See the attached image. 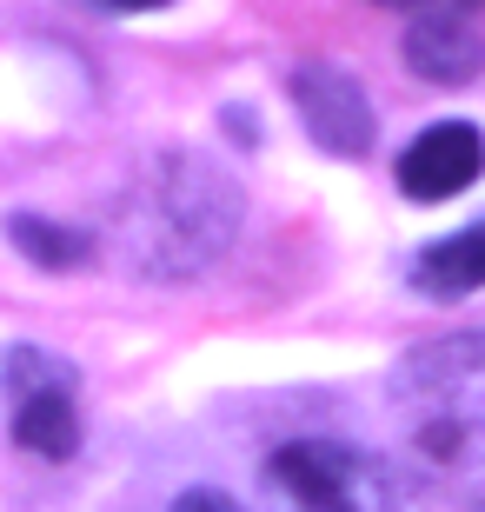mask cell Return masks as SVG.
<instances>
[{"label": "cell", "mask_w": 485, "mask_h": 512, "mask_svg": "<svg viewBox=\"0 0 485 512\" xmlns=\"http://www.w3.org/2000/svg\"><path fill=\"white\" fill-rule=\"evenodd\" d=\"M392 426L412 473L459 512H485V333H439L392 366Z\"/></svg>", "instance_id": "obj_1"}, {"label": "cell", "mask_w": 485, "mask_h": 512, "mask_svg": "<svg viewBox=\"0 0 485 512\" xmlns=\"http://www.w3.org/2000/svg\"><path fill=\"white\" fill-rule=\"evenodd\" d=\"M233 227H240V187L200 153H167L133 193L127 260L160 280H187L206 260H220Z\"/></svg>", "instance_id": "obj_2"}, {"label": "cell", "mask_w": 485, "mask_h": 512, "mask_svg": "<svg viewBox=\"0 0 485 512\" xmlns=\"http://www.w3.org/2000/svg\"><path fill=\"white\" fill-rule=\"evenodd\" d=\"M273 512H419L406 466H392L379 446L339 433H306L273 446L260 466Z\"/></svg>", "instance_id": "obj_3"}, {"label": "cell", "mask_w": 485, "mask_h": 512, "mask_svg": "<svg viewBox=\"0 0 485 512\" xmlns=\"http://www.w3.org/2000/svg\"><path fill=\"white\" fill-rule=\"evenodd\" d=\"M0 386L14 399V439L40 459H74L80 453V413H74V366L40 353V346H14L0 360Z\"/></svg>", "instance_id": "obj_4"}, {"label": "cell", "mask_w": 485, "mask_h": 512, "mask_svg": "<svg viewBox=\"0 0 485 512\" xmlns=\"http://www.w3.org/2000/svg\"><path fill=\"white\" fill-rule=\"evenodd\" d=\"M293 107L299 120H306V133H313L326 153H339V160H359V153L373 147V100H366V87H359L353 74H339V67H299L293 74Z\"/></svg>", "instance_id": "obj_5"}, {"label": "cell", "mask_w": 485, "mask_h": 512, "mask_svg": "<svg viewBox=\"0 0 485 512\" xmlns=\"http://www.w3.org/2000/svg\"><path fill=\"white\" fill-rule=\"evenodd\" d=\"M485 173V140L466 120H439L399 153V187L406 200H452Z\"/></svg>", "instance_id": "obj_6"}, {"label": "cell", "mask_w": 485, "mask_h": 512, "mask_svg": "<svg viewBox=\"0 0 485 512\" xmlns=\"http://www.w3.org/2000/svg\"><path fill=\"white\" fill-rule=\"evenodd\" d=\"M406 67L419 80H439V87H459L485 67V40L466 14H419L406 34Z\"/></svg>", "instance_id": "obj_7"}, {"label": "cell", "mask_w": 485, "mask_h": 512, "mask_svg": "<svg viewBox=\"0 0 485 512\" xmlns=\"http://www.w3.org/2000/svg\"><path fill=\"white\" fill-rule=\"evenodd\" d=\"M412 286L426 300H466L485 286V220H472L466 233L452 240H432L419 260H412Z\"/></svg>", "instance_id": "obj_8"}, {"label": "cell", "mask_w": 485, "mask_h": 512, "mask_svg": "<svg viewBox=\"0 0 485 512\" xmlns=\"http://www.w3.org/2000/svg\"><path fill=\"white\" fill-rule=\"evenodd\" d=\"M7 233H14V247L27 253L34 266H80L87 253H94V240L87 233H74V227H60V220H34V213H14L7 220Z\"/></svg>", "instance_id": "obj_9"}, {"label": "cell", "mask_w": 485, "mask_h": 512, "mask_svg": "<svg viewBox=\"0 0 485 512\" xmlns=\"http://www.w3.org/2000/svg\"><path fill=\"white\" fill-rule=\"evenodd\" d=\"M173 512H246V506H233V499L213 493V486H193V493L173 499Z\"/></svg>", "instance_id": "obj_10"}, {"label": "cell", "mask_w": 485, "mask_h": 512, "mask_svg": "<svg viewBox=\"0 0 485 512\" xmlns=\"http://www.w3.org/2000/svg\"><path fill=\"white\" fill-rule=\"evenodd\" d=\"M379 7H412V14H472L479 0H379Z\"/></svg>", "instance_id": "obj_11"}, {"label": "cell", "mask_w": 485, "mask_h": 512, "mask_svg": "<svg viewBox=\"0 0 485 512\" xmlns=\"http://www.w3.org/2000/svg\"><path fill=\"white\" fill-rule=\"evenodd\" d=\"M94 7H107V14H147V7H167V0H94Z\"/></svg>", "instance_id": "obj_12"}]
</instances>
